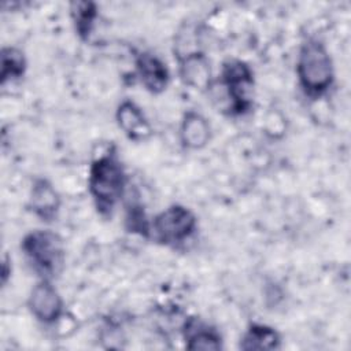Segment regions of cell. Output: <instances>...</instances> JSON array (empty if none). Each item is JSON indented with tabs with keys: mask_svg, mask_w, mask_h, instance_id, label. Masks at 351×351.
<instances>
[{
	"mask_svg": "<svg viewBox=\"0 0 351 351\" xmlns=\"http://www.w3.org/2000/svg\"><path fill=\"white\" fill-rule=\"evenodd\" d=\"M128 174L114 145L96 155L88 170V192L96 211L111 218L118 203L125 197Z\"/></svg>",
	"mask_w": 351,
	"mask_h": 351,
	"instance_id": "1",
	"label": "cell"
},
{
	"mask_svg": "<svg viewBox=\"0 0 351 351\" xmlns=\"http://www.w3.org/2000/svg\"><path fill=\"white\" fill-rule=\"evenodd\" d=\"M298 85L311 100L325 96L335 84V64L329 49L315 37L306 38L296 56Z\"/></svg>",
	"mask_w": 351,
	"mask_h": 351,
	"instance_id": "2",
	"label": "cell"
},
{
	"mask_svg": "<svg viewBox=\"0 0 351 351\" xmlns=\"http://www.w3.org/2000/svg\"><path fill=\"white\" fill-rule=\"evenodd\" d=\"M21 251L40 278L52 280L58 276L66 259L63 239L51 229H34L21 240Z\"/></svg>",
	"mask_w": 351,
	"mask_h": 351,
	"instance_id": "3",
	"label": "cell"
},
{
	"mask_svg": "<svg viewBox=\"0 0 351 351\" xmlns=\"http://www.w3.org/2000/svg\"><path fill=\"white\" fill-rule=\"evenodd\" d=\"M218 84L225 96L228 115L240 117L250 112L254 104V71L251 66L237 58H228L221 66Z\"/></svg>",
	"mask_w": 351,
	"mask_h": 351,
	"instance_id": "4",
	"label": "cell"
},
{
	"mask_svg": "<svg viewBox=\"0 0 351 351\" xmlns=\"http://www.w3.org/2000/svg\"><path fill=\"white\" fill-rule=\"evenodd\" d=\"M196 230V214L180 203L167 206L151 219V239L165 247L177 248L184 245Z\"/></svg>",
	"mask_w": 351,
	"mask_h": 351,
	"instance_id": "5",
	"label": "cell"
},
{
	"mask_svg": "<svg viewBox=\"0 0 351 351\" xmlns=\"http://www.w3.org/2000/svg\"><path fill=\"white\" fill-rule=\"evenodd\" d=\"M30 314L43 325H56L66 314L64 302L52 280L40 278L27 296Z\"/></svg>",
	"mask_w": 351,
	"mask_h": 351,
	"instance_id": "6",
	"label": "cell"
},
{
	"mask_svg": "<svg viewBox=\"0 0 351 351\" xmlns=\"http://www.w3.org/2000/svg\"><path fill=\"white\" fill-rule=\"evenodd\" d=\"M134 73L143 88L151 95L163 93L170 84L166 62L151 51H140L134 56Z\"/></svg>",
	"mask_w": 351,
	"mask_h": 351,
	"instance_id": "7",
	"label": "cell"
},
{
	"mask_svg": "<svg viewBox=\"0 0 351 351\" xmlns=\"http://www.w3.org/2000/svg\"><path fill=\"white\" fill-rule=\"evenodd\" d=\"M178 77L185 86L199 92H207L213 86V70L210 59L202 49L191 51L176 56Z\"/></svg>",
	"mask_w": 351,
	"mask_h": 351,
	"instance_id": "8",
	"label": "cell"
},
{
	"mask_svg": "<svg viewBox=\"0 0 351 351\" xmlns=\"http://www.w3.org/2000/svg\"><path fill=\"white\" fill-rule=\"evenodd\" d=\"M115 122L126 138L136 143L147 141L154 129L143 108L133 100H122L115 110Z\"/></svg>",
	"mask_w": 351,
	"mask_h": 351,
	"instance_id": "9",
	"label": "cell"
},
{
	"mask_svg": "<svg viewBox=\"0 0 351 351\" xmlns=\"http://www.w3.org/2000/svg\"><path fill=\"white\" fill-rule=\"evenodd\" d=\"M27 206L29 210L43 222H52L59 214L62 199L49 180L37 177L32 182Z\"/></svg>",
	"mask_w": 351,
	"mask_h": 351,
	"instance_id": "10",
	"label": "cell"
},
{
	"mask_svg": "<svg viewBox=\"0 0 351 351\" xmlns=\"http://www.w3.org/2000/svg\"><path fill=\"white\" fill-rule=\"evenodd\" d=\"M178 136L184 148L197 151L208 144L211 126L203 114L196 110H186L180 122Z\"/></svg>",
	"mask_w": 351,
	"mask_h": 351,
	"instance_id": "11",
	"label": "cell"
},
{
	"mask_svg": "<svg viewBox=\"0 0 351 351\" xmlns=\"http://www.w3.org/2000/svg\"><path fill=\"white\" fill-rule=\"evenodd\" d=\"M182 336L185 348L191 351H217L223 347L221 333L199 318H188L184 322Z\"/></svg>",
	"mask_w": 351,
	"mask_h": 351,
	"instance_id": "12",
	"label": "cell"
},
{
	"mask_svg": "<svg viewBox=\"0 0 351 351\" xmlns=\"http://www.w3.org/2000/svg\"><path fill=\"white\" fill-rule=\"evenodd\" d=\"M239 348L243 351H269L281 348V335L270 325L251 322L240 337Z\"/></svg>",
	"mask_w": 351,
	"mask_h": 351,
	"instance_id": "13",
	"label": "cell"
},
{
	"mask_svg": "<svg viewBox=\"0 0 351 351\" xmlns=\"http://www.w3.org/2000/svg\"><path fill=\"white\" fill-rule=\"evenodd\" d=\"M70 18L80 40L89 41L99 18L97 4L93 1H73L70 3Z\"/></svg>",
	"mask_w": 351,
	"mask_h": 351,
	"instance_id": "14",
	"label": "cell"
},
{
	"mask_svg": "<svg viewBox=\"0 0 351 351\" xmlns=\"http://www.w3.org/2000/svg\"><path fill=\"white\" fill-rule=\"evenodd\" d=\"M0 82L4 88L8 82H16L19 81L27 70V59L25 52L14 45L3 47L0 53Z\"/></svg>",
	"mask_w": 351,
	"mask_h": 351,
	"instance_id": "15",
	"label": "cell"
},
{
	"mask_svg": "<svg viewBox=\"0 0 351 351\" xmlns=\"http://www.w3.org/2000/svg\"><path fill=\"white\" fill-rule=\"evenodd\" d=\"M125 226L128 232L151 239V221L148 219L143 206L137 202H130L126 206Z\"/></svg>",
	"mask_w": 351,
	"mask_h": 351,
	"instance_id": "16",
	"label": "cell"
},
{
	"mask_svg": "<svg viewBox=\"0 0 351 351\" xmlns=\"http://www.w3.org/2000/svg\"><path fill=\"white\" fill-rule=\"evenodd\" d=\"M11 258L8 255H4L3 258V263H1V284L3 287L7 285V281H8V277L12 271V266H11Z\"/></svg>",
	"mask_w": 351,
	"mask_h": 351,
	"instance_id": "17",
	"label": "cell"
}]
</instances>
